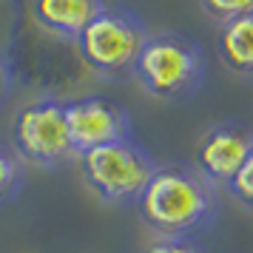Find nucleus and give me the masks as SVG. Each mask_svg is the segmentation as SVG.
<instances>
[{
    "label": "nucleus",
    "mask_w": 253,
    "mask_h": 253,
    "mask_svg": "<svg viewBox=\"0 0 253 253\" xmlns=\"http://www.w3.org/2000/svg\"><path fill=\"white\" fill-rule=\"evenodd\" d=\"M219 57L236 74H253V12L222 23Z\"/></svg>",
    "instance_id": "nucleus-9"
},
{
    "label": "nucleus",
    "mask_w": 253,
    "mask_h": 253,
    "mask_svg": "<svg viewBox=\"0 0 253 253\" xmlns=\"http://www.w3.org/2000/svg\"><path fill=\"white\" fill-rule=\"evenodd\" d=\"M228 194L253 213V148L248 154V160L242 162V168L236 171V176L228 182Z\"/></svg>",
    "instance_id": "nucleus-11"
},
{
    "label": "nucleus",
    "mask_w": 253,
    "mask_h": 253,
    "mask_svg": "<svg viewBox=\"0 0 253 253\" xmlns=\"http://www.w3.org/2000/svg\"><path fill=\"white\" fill-rule=\"evenodd\" d=\"M142 253H208L196 236H157Z\"/></svg>",
    "instance_id": "nucleus-12"
},
{
    "label": "nucleus",
    "mask_w": 253,
    "mask_h": 253,
    "mask_svg": "<svg viewBox=\"0 0 253 253\" xmlns=\"http://www.w3.org/2000/svg\"><path fill=\"white\" fill-rule=\"evenodd\" d=\"M251 148H253V131L233 126V123L213 126L211 131H205V137L196 145L194 168L213 188H228V182L242 168V162L248 160Z\"/></svg>",
    "instance_id": "nucleus-7"
},
{
    "label": "nucleus",
    "mask_w": 253,
    "mask_h": 253,
    "mask_svg": "<svg viewBox=\"0 0 253 253\" xmlns=\"http://www.w3.org/2000/svg\"><path fill=\"white\" fill-rule=\"evenodd\" d=\"M148 40V29L128 9H108L94 17L74 40L77 54L91 71L103 77H120L134 71L139 51Z\"/></svg>",
    "instance_id": "nucleus-4"
},
{
    "label": "nucleus",
    "mask_w": 253,
    "mask_h": 253,
    "mask_svg": "<svg viewBox=\"0 0 253 253\" xmlns=\"http://www.w3.org/2000/svg\"><path fill=\"white\" fill-rule=\"evenodd\" d=\"M85 185L105 205H137L148 179L160 168L134 137L117 139L77 157Z\"/></svg>",
    "instance_id": "nucleus-3"
},
{
    "label": "nucleus",
    "mask_w": 253,
    "mask_h": 253,
    "mask_svg": "<svg viewBox=\"0 0 253 253\" xmlns=\"http://www.w3.org/2000/svg\"><path fill=\"white\" fill-rule=\"evenodd\" d=\"M12 142L20 160L46 171L77 160L66 123V103L57 97H40L14 114Z\"/></svg>",
    "instance_id": "nucleus-5"
},
{
    "label": "nucleus",
    "mask_w": 253,
    "mask_h": 253,
    "mask_svg": "<svg viewBox=\"0 0 253 253\" xmlns=\"http://www.w3.org/2000/svg\"><path fill=\"white\" fill-rule=\"evenodd\" d=\"M139 219L157 236H199L219 216L216 188L191 165H160L137 199Z\"/></svg>",
    "instance_id": "nucleus-1"
},
{
    "label": "nucleus",
    "mask_w": 253,
    "mask_h": 253,
    "mask_svg": "<svg viewBox=\"0 0 253 253\" xmlns=\"http://www.w3.org/2000/svg\"><path fill=\"white\" fill-rule=\"evenodd\" d=\"M71 148L80 157L85 151L131 137V117L120 103L108 97H80L66 103Z\"/></svg>",
    "instance_id": "nucleus-6"
},
{
    "label": "nucleus",
    "mask_w": 253,
    "mask_h": 253,
    "mask_svg": "<svg viewBox=\"0 0 253 253\" xmlns=\"http://www.w3.org/2000/svg\"><path fill=\"white\" fill-rule=\"evenodd\" d=\"M23 182H26L23 160L17 157L14 148L0 142V208L12 205L14 199L20 196Z\"/></svg>",
    "instance_id": "nucleus-10"
},
{
    "label": "nucleus",
    "mask_w": 253,
    "mask_h": 253,
    "mask_svg": "<svg viewBox=\"0 0 253 253\" xmlns=\"http://www.w3.org/2000/svg\"><path fill=\"white\" fill-rule=\"evenodd\" d=\"M103 9V0H32V14L37 26L48 35L71 40V43Z\"/></svg>",
    "instance_id": "nucleus-8"
},
{
    "label": "nucleus",
    "mask_w": 253,
    "mask_h": 253,
    "mask_svg": "<svg viewBox=\"0 0 253 253\" xmlns=\"http://www.w3.org/2000/svg\"><path fill=\"white\" fill-rule=\"evenodd\" d=\"M202 6L219 23H228L233 17H242V14L253 12V0H202Z\"/></svg>",
    "instance_id": "nucleus-13"
},
{
    "label": "nucleus",
    "mask_w": 253,
    "mask_h": 253,
    "mask_svg": "<svg viewBox=\"0 0 253 253\" xmlns=\"http://www.w3.org/2000/svg\"><path fill=\"white\" fill-rule=\"evenodd\" d=\"M9 94V66H6V57L0 54V105Z\"/></svg>",
    "instance_id": "nucleus-14"
},
{
    "label": "nucleus",
    "mask_w": 253,
    "mask_h": 253,
    "mask_svg": "<svg viewBox=\"0 0 253 253\" xmlns=\"http://www.w3.org/2000/svg\"><path fill=\"white\" fill-rule=\"evenodd\" d=\"M139 85L165 103H185L199 94L208 77V60L194 37L162 32L148 35L134 63Z\"/></svg>",
    "instance_id": "nucleus-2"
}]
</instances>
